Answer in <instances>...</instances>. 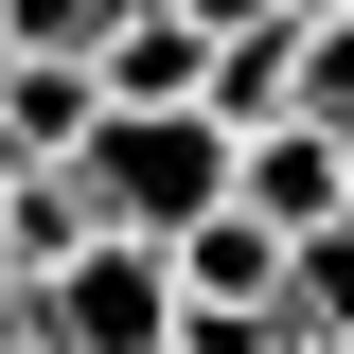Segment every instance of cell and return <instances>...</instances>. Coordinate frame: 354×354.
I'll return each mask as SVG.
<instances>
[{
	"label": "cell",
	"mask_w": 354,
	"mask_h": 354,
	"mask_svg": "<svg viewBox=\"0 0 354 354\" xmlns=\"http://www.w3.org/2000/svg\"><path fill=\"white\" fill-rule=\"evenodd\" d=\"M0 319H18V266H0Z\"/></svg>",
	"instance_id": "8fae6325"
},
{
	"label": "cell",
	"mask_w": 354,
	"mask_h": 354,
	"mask_svg": "<svg viewBox=\"0 0 354 354\" xmlns=\"http://www.w3.org/2000/svg\"><path fill=\"white\" fill-rule=\"evenodd\" d=\"M71 53H88V88H106V106H195V71H213V18H195V0H106Z\"/></svg>",
	"instance_id": "277c9868"
},
{
	"label": "cell",
	"mask_w": 354,
	"mask_h": 354,
	"mask_svg": "<svg viewBox=\"0 0 354 354\" xmlns=\"http://www.w3.org/2000/svg\"><path fill=\"white\" fill-rule=\"evenodd\" d=\"M88 106H106V88H88L71 36H0V142H18V160H71Z\"/></svg>",
	"instance_id": "5b68a950"
},
{
	"label": "cell",
	"mask_w": 354,
	"mask_h": 354,
	"mask_svg": "<svg viewBox=\"0 0 354 354\" xmlns=\"http://www.w3.org/2000/svg\"><path fill=\"white\" fill-rule=\"evenodd\" d=\"M230 195H248L266 230L354 213V124H319V106H266V124H230Z\"/></svg>",
	"instance_id": "3957f363"
},
{
	"label": "cell",
	"mask_w": 354,
	"mask_h": 354,
	"mask_svg": "<svg viewBox=\"0 0 354 354\" xmlns=\"http://www.w3.org/2000/svg\"><path fill=\"white\" fill-rule=\"evenodd\" d=\"M106 0H0V36H88Z\"/></svg>",
	"instance_id": "9c48e42d"
},
{
	"label": "cell",
	"mask_w": 354,
	"mask_h": 354,
	"mask_svg": "<svg viewBox=\"0 0 354 354\" xmlns=\"http://www.w3.org/2000/svg\"><path fill=\"white\" fill-rule=\"evenodd\" d=\"M71 195H88V230H177V213L230 195V124L213 106H88Z\"/></svg>",
	"instance_id": "6da1fadb"
},
{
	"label": "cell",
	"mask_w": 354,
	"mask_h": 354,
	"mask_svg": "<svg viewBox=\"0 0 354 354\" xmlns=\"http://www.w3.org/2000/svg\"><path fill=\"white\" fill-rule=\"evenodd\" d=\"M71 230H88V195H71V160H18V177H0V266H18V283H36V266L71 248Z\"/></svg>",
	"instance_id": "ba28073f"
},
{
	"label": "cell",
	"mask_w": 354,
	"mask_h": 354,
	"mask_svg": "<svg viewBox=\"0 0 354 354\" xmlns=\"http://www.w3.org/2000/svg\"><path fill=\"white\" fill-rule=\"evenodd\" d=\"M337 354H354V337H337Z\"/></svg>",
	"instance_id": "7c38bea8"
},
{
	"label": "cell",
	"mask_w": 354,
	"mask_h": 354,
	"mask_svg": "<svg viewBox=\"0 0 354 354\" xmlns=\"http://www.w3.org/2000/svg\"><path fill=\"white\" fill-rule=\"evenodd\" d=\"M160 266H177V301H266V283H283V230H266L248 195H213V213L160 230Z\"/></svg>",
	"instance_id": "52a82bcc"
},
{
	"label": "cell",
	"mask_w": 354,
	"mask_h": 354,
	"mask_svg": "<svg viewBox=\"0 0 354 354\" xmlns=\"http://www.w3.org/2000/svg\"><path fill=\"white\" fill-rule=\"evenodd\" d=\"M213 124H266V106H301V0H266V18H213V71H195Z\"/></svg>",
	"instance_id": "8992f818"
},
{
	"label": "cell",
	"mask_w": 354,
	"mask_h": 354,
	"mask_svg": "<svg viewBox=\"0 0 354 354\" xmlns=\"http://www.w3.org/2000/svg\"><path fill=\"white\" fill-rule=\"evenodd\" d=\"M195 18H266V0H195Z\"/></svg>",
	"instance_id": "30bf717a"
},
{
	"label": "cell",
	"mask_w": 354,
	"mask_h": 354,
	"mask_svg": "<svg viewBox=\"0 0 354 354\" xmlns=\"http://www.w3.org/2000/svg\"><path fill=\"white\" fill-rule=\"evenodd\" d=\"M18 319H36L53 354H160L177 337V266H160V230H71V248L18 283Z\"/></svg>",
	"instance_id": "7a4b0ae2"
}]
</instances>
